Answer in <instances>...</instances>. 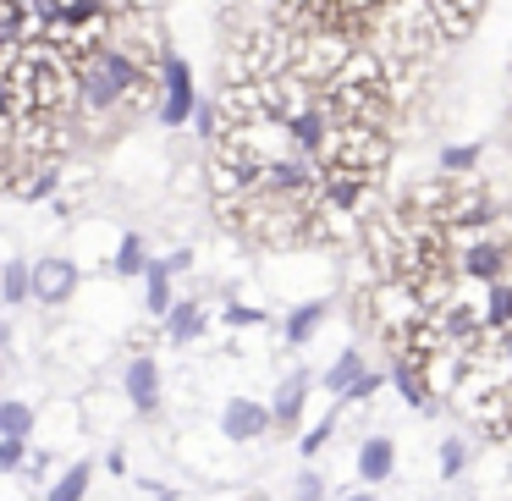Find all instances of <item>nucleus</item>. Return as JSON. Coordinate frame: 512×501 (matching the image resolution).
<instances>
[{
  "mask_svg": "<svg viewBox=\"0 0 512 501\" xmlns=\"http://www.w3.org/2000/svg\"><path fill=\"white\" fill-rule=\"evenodd\" d=\"M397 210H408L413 221H430V226H468V221H490L496 215L490 210V193L474 188L468 177H457V171H446L441 182L413 188Z\"/></svg>",
  "mask_w": 512,
  "mask_h": 501,
  "instance_id": "1",
  "label": "nucleus"
},
{
  "mask_svg": "<svg viewBox=\"0 0 512 501\" xmlns=\"http://www.w3.org/2000/svg\"><path fill=\"white\" fill-rule=\"evenodd\" d=\"M160 89H166V100H160V122H171V127H177V122H188V116H193V105H199V100H193L188 61H182V56H171V50H166V61H160Z\"/></svg>",
  "mask_w": 512,
  "mask_h": 501,
  "instance_id": "2",
  "label": "nucleus"
},
{
  "mask_svg": "<svg viewBox=\"0 0 512 501\" xmlns=\"http://www.w3.org/2000/svg\"><path fill=\"white\" fill-rule=\"evenodd\" d=\"M435 23H441L446 39H463L468 28L479 23V12H485V0H430Z\"/></svg>",
  "mask_w": 512,
  "mask_h": 501,
  "instance_id": "3",
  "label": "nucleus"
},
{
  "mask_svg": "<svg viewBox=\"0 0 512 501\" xmlns=\"http://www.w3.org/2000/svg\"><path fill=\"white\" fill-rule=\"evenodd\" d=\"M72 281H78V276H72L67 259H39V265H34V298L39 303H61L72 292Z\"/></svg>",
  "mask_w": 512,
  "mask_h": 501,
  "instance_id": "4",
  "label": "nucleus"
},
{
  "mask_svg": "<svg viewBox=\"0 0 512 501\" xmlns=\"http://www.w3.org/2000/svg\"><path fill=\"white\" fill-rule=\"evenodd\" d=\"M265 424H270V413L259 408V402H232V408H226V435H237V441H254Z\"/></svg>",
  "mask_w": 512,
  "mask_h": 501,
  "instance_id": "5",
  "label": "nucleus"
},
{
  "mask_svg": "<svg viewBox=\"0 0 512 501\" xmlns=\"http://www.w3.org/2000/svg\"><path fill=\"white\" fill-rule=\"evenodd\" d=\"M127 397H133L138 408H155V402H160V375H155L149 358H138V364L127 369Z\"/></svg>",
  "mask_w": 512,
  "mask_h": 501,
  "instance_id": "6",
  "label": "nucleus"
},
{
  "mask_svg": "<svg viewBox=\"0 0 512 501\" xmlns=\"http://www.w3.org/2000/svg\"><path fill=\"white\" fill-rule=\"evenodd\" d=\"M391 463H397V452H391V441H364V452H358V474L369 479V485H375V479H386L391 474Z\"/></svg>",
  "mask_w": 512,
  "mask_h": 501,
  "instance_id": "7",
  "label": "nucleus"
},
{
  "mask_svg": "<svg viewBox=\"0 0 512 501\" xmlns=\"http://www.w3.org/2000/svg\"><path fill=\"white\" fill-rule=\"evenodd\" d=\"M303 391H309V380H303V375H292L287 386H281V402H276V424H281V430H292V419H298V408H303Z\"/></svg>",
  "mask_w": 512,
  "mask_h": 501,
  "instance_id": "8",
  "label": "nucleus"
},
{
  "mask_svg": "<svg viewBox=\"0 0 512 501\" xmlns=\"http://www.w3.org/2000/svg\"><path fill=\"white\" fill-rule=\"evenodd\" d=\"M358 380H364V358H358V353H342V358L331 364V375H325V386H331V391H353Z\"/></svg>",
  "mask_w": 512,
  "mask_h": 501,
  "instance_id": "9",
  "label": "nucleus"
},
{
  "mask_svg": "<svg viewBox=\"0 0 512 501\" xmlns=\"http://www.w3.org/2000/svg\"><path fill=\"white\" fill-rule=\"evenodd\" d=\"M28 430H34V408H23V402H0V435L23 441Z\"/></svg>",
  "mask_w": 512,
  "mask_h": 501,
  "instance_id": "10",
  "label": "nucleus"
},
{
  "mask_svg": "<svg viewBox=\"0 0 512 501\" xmlns=\"http://www.w3.org/2000/svg\"><path fill=\"white\" fill-rule=\"evenodd\" d=\"M397 386H402V397H408V402H413V408H424V402H430V397H435V391H430V386H424V375H419V369H413V364H408V358H402V364H397Z\"/></svg>",
  "mask_w": 512,
  "mask_h": 501,
  "instance_id": "11",
  "label": "nucleus"
},
{
  "mask_svg": "<svg viewBox=\"0 0 512 501\" xmlns=\"http://www.w3.org/2000/svg\"><path fill=\"white\" fill-rule=\"evenodd\" d=\"M171 265H149V314H171Z\"/></svg>",
  "mask_w": 512,
  "mask_h": 501,
  "instance_id": "12",
  "label": "nucleus"
},
{
  "mask_svg": "<svg viewBox=\"0 0 512 501\" xmlns=\"http://www.w3.org/2000/svg\"><path fill=\"white\" fill-rule=\"evenodd\" d=\"M320 320H325V303H309V309H298V314L287 320V342H292V347H298V342H309V336H314V325H320Z\"/></svg>",
  "mask_w": 512,
  "mask_h": 501,
  "instance_id": "13",
  "label": "nucleus"
},
{
  "mask_svg": "<svg viewBox=\"0 0 512 501\" xmlns=\"http://www.w3.org/2000/svg\"><path fill=\"white\" fill-rule=\"evenodd\" d=\"M199 325H204L199 303H182V309H171V336H177V342H193V336H199Z\"/></svg>",
  "mask_w": 512,
  "mask_h": 501,
  "instance_id": "14",
  "label": "nucleus"
},
{
  "mask_svg": "<svg viewBox=\"0 0 512 501\" xmlns=\"http://www.w3.org/2000/svg\"><path fill=\"white\" fill-rule=\"evenodd\" d=\"M89 474H94V468H89V463H78L56 490H50V501H83V490H89Z\"/></svg>",
  "mask_w": 512,
  "mask_h": 501,
  "instance_id": "15",
  "label": "nucleus"
},
{
  "mask_svg": "<svg viewBox=\"0 0 512 501\" xmlns=\"http://www.w3.org/2000/svg\"><path fill=\"white\" fill-rule=\"evenodd\" d=\"M28 292H34V270H23V265H12L6 270V298H28Z\"/></svg>",
  "mask_w": 512,
  "mask_h": 501,
  "instance_id": "16",
  "label": "nucleus"
},
{
  "mask_svg": "<svg viewBox=\"0 0 512 501\" xmlns=\"http://www.w3.org/2000/svg\"><path fill=\"white\" fill-rule=\"evenodd\" d=\"M116 265H122L127 276H138V270H144V243H138V237H127V243H122V259H116Z\"/></svg>",
  "mask_w": 512,
  "mask_h": 501,
  "instance_id": "17",
  "label": "nucleus"
},
{
  "mask_svg": "<svg viewBox=\"0 0 512 501\" xmlns=\"http://www.w3.org/2000/svg\"><path fill=\"white\" fill-rule=\"evenodd\" d=\"M474 160H479V144H468V149H446L441 166L446 171H463V166H474Z\"/></svg>",
  "mask_w": 512,
  "mask_h": 501,
  "instance_id": "18",
  "label": "nucleus"
},
{
  "mask_svg": "<svg viewBox=\"0 0 512 501\" xmlns=\"http://www.w3.org/2000/svg\"><path fill=\"white\" fill-rule=\"evenodd\" d=\"M441 463H446V474H457V468L468 463V446H463V441H446V446H441Z\"/></svg>",
  "mask_w": 512,
  "mask_h": 501,
  "instance_id": "19",
  "label": "nucleus"
},
{
  "mask_svg": "<svg viewBox=\"0 0 512 501\" xmlns=\"http://www.w3.org/2000/svg\"><path fill=\"white\" fill-rule=\"evenodd\" d=\"M17 463H23V441L6 435V441H0V468H17Z\"/></svg>",
  "mask_w": 512,
  "mask_h": 501,
  "instance_id": "20",
  "label": "nucleus"
},
{
  "mask_svg": "<svg viewBox=\"0 0 512 501\" xmlns=\"http://www.w3.org/2000/svg\"><path fill=\"white\" fill-rule=\"evenodd\" d=\"M298 501H320V479H314V474L298 479Z\"/></svg>",
  "mask_w": 512,
  "mask_h": 501,
  "instance_id": "21",
  "label": "nucleus"
},
{
  "mask_svg": "<svg viewBox=\"0 0 512 501\" xmlns=\"http://www.w3.org/2000/svg\"><path fill=\"white\" fill-rule=\"evenodd\" d=\"M353 501H375V496H353Z\"/></svg>",
  "mask_w": 512,
  "mask_h": 501,
  "instance_id": "22",
  "label": "nucleus"
}]
</instances>
